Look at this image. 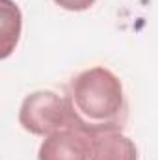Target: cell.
Instances as JSON below:
<instances>
[{
    "label": "cell",
    "mask_w": 158,
    "mask_h": 160,
    "mask_svg": "<svg viewBox=\"0 0 158 160\" xmlns=\"http://www.w3.org/2000/svg\"><path fill=\"white\" fill-rule=\"evenodd\" d=\"M65 99L77 127L86 132L121 128L126 119L123 84L106 67H91L77 75Z\"/></svg>",
    "instance_id": "obj_1"
},
{
    "label": "cell",
    "mask_w": 158,
    "mask_h": 160,
    "mask_svg": "<svg viewBox=\"0 0 158 160\" xmlns=\"http://www.w3.org/2000/svg\"><path fill=\"white\" fill-rule=\"evenodd\" d=\"M19 123L36 136H50L58 130L77 127L67 99L48 89H39L24 97L19 110Z\"/></svg>",
    "instance_id": "obj_2"
},
{
    "label": "cell",
    "mask_w": 158,
    "mask_h": 160,
    "mask_svg": "<svg viewBox=\"0 0 158 160\" xmlns=\"http://www.w3.org/2000/svg\"><path fill=\"white\" fill-rule=\"evenodd\" d=\"M89 153V134L82 128L69 127L43 140L37 160H87Z\"/></svg>",
    "instance_id": "obj_3"
},
{
    "label": "cell",
    "mask_w": 158,
    "mask_h": 160,
    "mask_svg": "<svg viewBox=\"0 0 158 160\" xmlns=\"http://www.w3.org/2000/svg\"><path fill=\"white\" fill-rule=\"evenodd\" d=\"M91 153L89 160H138L136 145L121 128H104L87 132Z\"/></svg>",
    "instance_id": "obj_4"
},
{
    "label": "cell",
    "mask_w": 158,
    "mask_h": 160,
    "mask_svg": "<svg viewBox=\"0 0 158 160\" xmlns=\"http://www.w3.org/2000/svg\"><path fill=\"white\" fill-rule=\"evenodd\" d=\"M0 9H2V21H0V36H2V58H7L15 45L19 43L21 36V9L15 2L11 0H0Z\"/></svg>",
    "instance_id": "obj_5"
},
{
    "label": "cell",
    "mask_w": 158,
    "mask_h": 160,
    "mask_svg": "<svg viewBox=\"0 0 158 160\" xmlns=\"http://www.w3.org/2000/svg\"><path fill=\"white\" fill-rule=\"evenodd\" d=\"M54 2L67 11H86L95 4V0H54Z\"/></svg>",
    "instance_id": "obj_6"
}]
</instances>
